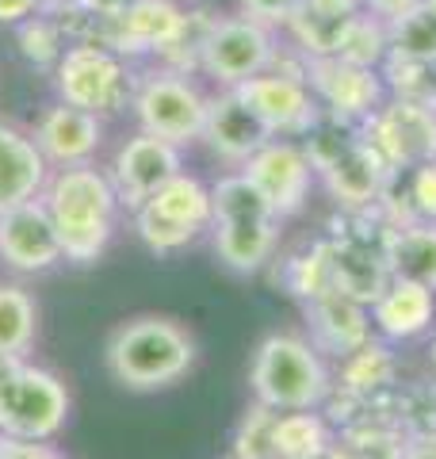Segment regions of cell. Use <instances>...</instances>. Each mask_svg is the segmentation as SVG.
Listing matches in <instances>:
<instances>
[{"mask_svg": "<svg viewBox=\"0 0 436 459\" xmlns=\"http://www.w3.org/2000/svg\"><path fill=\"white\" fill-rule=\"evenodd\" d=\"M50 219L57 226L62 256L73 264H92L108 249L115 211H119V192L108 172L92 165H69L50 172L47 188H42Z\"/></svg>", "mask_w": 436, "mask_h": 459, "instance_id": "obj_1", "label": "cell"}, {"mask_svg": "<svg viewBox=\"0 0 436 459\" xmlns=\"http://www.w3.org/2000/svg\"><path fill=\"white\" fill-rule=\"evenodd\" d=\"M108 371L130 391H157L177 383L196 360V341L169 318H135L108 341Z\"/></svg>", "mask_w": 436, "mask_h": 459, "instance_id": "obj_2", "label": "cell"}, {"mask_svg": "<svg viewBox=\"0 0 436 459\" xmlns=\"http://www.w3.org/2000/svg\"><path fill=\"white\" fill-rule=\"evenodd\" d=\"M211 207H214V249L222 256L226 268L234 272H257L265 268L275 246V211L257 184L234 172L222 177L211 188Z\"/></svg>", "mask_w": 436, "mask_h": 459, "instance_id": "obj_3", "label": "cell"}, {"mask_svg": "<svg viewBox=\"0 0 436 459\" xmlns=\"http://www.w3.org/2000/svg\"><path fill=\"white\" fill-rule=\"evenodd\" d=\"M69 394L47 368H31L20 352H0V433L50 440L65 425Z\"/></svg>", "mask_w": 436, "mask_h": 459, "instance_id": "obj_4", "label": "cell"}, {"mask_svg": "<svg viewBox=\"0 0 436 459\" xmlns=\"http://www.w3.org/2000/svg\"><path fill=\"white\" fill-rule=\"evenodd\" d=\"M249 383L257 391V402L268 410H314L326 398L329 379L326 368L318 360L314 344L299 337H268L260 341V349L253 356Z\"/></svg>", "mask_w": 436, "mask_h": 459, "instance_id": "obj_5", "label": "cell"}, {"mask_svg": "<svg viewBox=\"0 0 436 459\" xmlns=\"http://www.w3.org/2000/svg\"><path fill=\"white\" fill-rule=\"evenodd\" d=\"M54 84L62 104L92 111L100 119L123 111L138 89L126 57L104 47V42H73V47H65L62 62L54 65Z\"/></svg>", "mask_w": 436, "mask_h": 459, "instance_id": "obj_6", "label": "cell"}, {"mask_svg": "<svg viewBox=\"0 0 436 459\" xmlns=\"http://www.w3.org/2000/svg\"><path fill=\"white\" fill-rule=\"evenodd\" d=\"M310 165L322 172L329 192L337 195V204L348 207H363L371 204L375 192H379V180H383V157L371 150L368 138H356L348 126H341V119H329L322 123L318 119L310 126V146H307Z\"/></svg>", "mask_w": 436, "mask_h": 459, "instance_id": "obj_7", "label": "cell"}, {"mask_svg": "<svg viewBox=\"0 0 436 459\" xmlns=\"http://www.w3.org/2000/svg\"><path fill=\"white\" fill-rule=\"evenodd\" d=\"M135 115L138 126L145 134H157L172 142V146H184L203 134V119H207V96H203L184 74H150L138 81L135 89Z\"/></svg>", "mask_w": 436, "mask_h": 459, "instance_id": "obj_8", "label": "cell"}, {"mask_svg": "<svg viewBox=\"0 0 436 459\" xmlns=\"http://www.w3.org/2000/svg\"><path fill=\"white\" fill-rule=\"evenodd\" d=\"M272 62H275V47L268 23L253 16H238V20H214L207 42H203L199 69H207L226 89H238L249 77H260Z\"/></svg>", "mask_w": 436, "mask_h": 459, "instance_id": "obj_9", "label": "cell"}, {"mask_svg": "<svg viewBox=\"0 0 436 459\" xmlns=\"http://www.w3.org/2000/svg\"><path fill=\"white\" fill-rule=\"evenodd\" d=\"M368 142L383 157V165L417 169L425 161H436V108L398 100L371 119Z\"/></svg>", "mask_w": 436, "mask_h": 459, "instance_id": "obj_10", "label": "cell"}, {"mask_svg": "<svg viewBox=\"0 0 436 459\" xmlns=\"http://www.w3.org/2000/svg\"><path fill=\"white\" fill-rule=\"evenodd\" d=\"M180 172V146L157 138V134H145L138 131L135 138H126L119 153L111 161V184L119 192V204H126L130 211H138L145 199H150L157 188Z\"/></svg>", "mask_w": 436, "mask_h": 459, "instance_id": "obj_11", "label": "cell"}, {"mask_svg": "<svg viewBox=\"0 0 436 459\" xmlns=\"http://www.w3.org/2000/svg\"><path fill=\"white\" fill-rule=\"evenodd\" d=\"M238 92L245 96L265 126L272 134H310V126L318 123V100L310 92V84L302 74H260L238 84Z\"/></svg>", "mask_w": 436, "mask_h": 459, "instance_id": "obj_12", "label": "cell"}, {"mask_svg": "<svg viewBox=\"0 0 436 459\" xmlns=\"http://www.w3.org/2000/svg\"><path fill=\"white\" fill-rule=\"evenodd\" d=\"M0 261L16 272H47L62 264V241L42 195L0 214Z\"/></svg>", "mask_w": 436, "mask_h": 459, "instance_id": "obj_13", "label": "cell"}, {"mask_svg": "<svg viewBox=\"0 0 436 459\" xmlns=\"http://www.w3.org/2000/svg\"><path fill=\"white\" fill-rule=\"evenodd\" d=\"M184 23V8H177L172 0H135L123 16L100 20L96 42H104L115 54L138 57V54H161L172 35Z\"/></svg>", "mask_w": 436, "mask_h": 459, "instance_id": "obj_14", "label": "cell"}, {"mask_svg": "<svg viewBox=\"0 0 436 459\" xmlns=\"http://www.w3.org/2000/svg\"><path fill=\"white\" fill-rule=\"evenodd\" d=\"M245 177L257 184L275 214H295L307 204L314 165H310L307 150L291 146V142H268L265 150L245 161Z\"/></svg>", "mask_w": 436, "mask_h": 459, "instance_id": "obj_15", "label": "cell"}, {"mask_svg": "<svg viewBox=\"0 0 436 459\" xmlns=\"http://www.w3.org/2000/svg\"><path fill=\"white\" fill-rule=\"evenodd\" d=\"M207 146L222 157V161H249L272 142V131L265 119L245 104L238 89H226L207 100V119H203V134Z\"/></svg>", "mask_w": 436, "mask_h": 459, "instance_id": "obj_16", "label": "cell"}, {"mask_svg": "<svg viewBox=\"0 0 436 459\" xmlns=\"http://www.w3.org/2000/svg\"><path fill=\"white\" fill-rule=\"evenodd\" d=\"M100 138H104V119L92 111L69 108L62 100L42 111V119L35 126V146L47 157V165H57V169L89 165L100 150Z\"/></svg>", "mask_w": 436, "mask_h": 459, "instance_id": "obj_17", "label": "cell"}, {"mask_svg": "<svg viewBox=\"0 0 436 459\" xmlns=\"http://www.w3.org/2000/svg\"><path fill=\"white\" fill-rule=\"evenodd\" d=\"M307 84L314 100H322L333 119H356L368 115L379 100V81L371 69L348 65L341 57H314L307 69Z\"/></svg>", "mask_w": 436, "mask_h": 459, "instance_id": "obj_18", "label": "cell"}, {"mask_svg": "<svg viewBox=\"0 0 436 459\" xmlns=\"http://www.w3.org/2000/svg\"><path fill=\"white\" fill-rule=\"evenodd\" d=\"M47 180L50 165L35 146V138L0 119V214L39 199Z\"/></svg>", "mask_w": 436, "mask_h": 459, "instance_id": "obj_19", "label": "cell"}, {"mask_svg": "<svg viewBox=\"0 0 436 459\" xmlns=\"http://www.w3.org/2000/svg\"><path fill=\"white\" fill-rule=\"evenodd\" d=\"M310 322H314L318 344H326L333 352H356L368 341L363 303L341 291V287H329V291L310 299Z\"/></svg>", "mask_w": 436, "mask_h": 459, "instance_id": "obj_20", "label": "cell"}, {"mask_svg": "<svg viewBox=\"0 0 436 459\" xmlns=\"http://www.w3.org/2000/svg\"><path fill=\"white\" fill-rule=\"evenodd\" d=\"M432 318V291L410 280H390L375 299V325L387 337H414Z\"/></svg>", "mask_w": 436, "mask_h": 459, "instance_id": "obj_21", "label": "cell"}, {"mask_svg": "<svg viewBox=\"0 0 436 459\" xmlns=\"http://www.w3.org/2000/svg\"><path fill=\"white\" fill-rule=\"evenodd\" d=\"M383 256H387L390 280H410L436 291V230L432 226H410L390 234Z\"/></svg>", "mask_w": 436, "mask_h": 459, "instance_id": "obj_22", "label": "cell"}, {"mask_svg": "<svg viewBox=\"0 0 436 459\" xmlns=\"http://www.w3.org/2000/svg\"><path fill=\"white\" fill-rule=\"evenodd\" d=\"M387 283V256H375L363 246H333V287H341L360 303H375Z\"/></svg>", "mask_w": 436, "mask_h": 459, "instance_id": "obj_23", "label": "cell"}, {"mask_svg": "<svg viewBox=\"0 0 436 459\" xmlns=\"http://www.w3.org/2000/svg\"><path fill=\"white\" fill-rule=\"evenodd\" d=\"M157 214H165V219L180 222L187 230H207L211 219H214V207H211V188H203V180L187 177V172H177L165 188H157L150 199H145Z\"/></svg>", "mask_w": 436, "mask_h": 459, "instance_id": "obj_24", "label": "cell"}, {"mask_svg": "<svg viewBox=\"0 0 436 459\" xmlns=\"http://www.w3.org/2000/svg\"><path fill=\"white\" fill-rule=\"evenodd\" d=\"M326 452H329L326 425L310 410L275 418V459H322Z\"/></svg>", "mask_w": 436, "mask_h": 459, "instance_id": "obj_25", "label": "cell"}, {"mask_svg": "<svg viewBox=\"0 0 436 459\" xmlns=\"http://www.w3.org/2000/svg\"><path fill=\"white\" fill-rule=\"evenodd\" d=\"M35 341V299L20 283H0V352H27Z\"/></svg>", "mask_w": 436, "mask_h": 459, "instance_id": "obj_26", "label": "cell"}, {"mask_svg": "<svg viewBox=\"0 0 436 459\" xmlns=\"http://www.w3.org/2000/svg\"><path fill=\"white\" fill-rule=\"evenodd\" d=\"M387 54H390L387 27L375 16H353L348 20L341 39H337V50H333V57H341V62H348V65H363V69L383 62Z\"/></svg>", "mask_w": 436, "mask_h": 459, "instance_id": "obj_27", "label": "cell"}, {"mask_svg": "<svg viewBox=\"0 0 436 459\" xmlns=\"http://www.w3.org/2000/svg\"><path fill=\"white\" fill-rule=\"evenodd\" d=\"M387 42L395 57H436V12L417 4L414 12L390 20Z\"/></svg>", "mask_w": 436, "mask_h": 459, "instance_id": "obj_28", "label": "cell"}, {"mask_svg": "<svg viewBox=\"0 0 436 459\" xmlns=\"http://www.w3.org/2000/svg\"><path fill=\"white\" fill-rule=\"evenodd\" d=\"M20 47H23V57L35 65H57L62 62V54L69 47V39L62 31V23H57L54 16H47V12H39V16L23 20L20 23Z\"/></svg>", "mask_w": 436, "mask_h": 459, "instance_id": "obj_29", "label": "cell"}, {"mask_svg": "<svg viewBox=\"0 0 436 459\" xmlns=\"http://www.w3.org/2000/svg\"><path fill=\"white\" fill-rule=\"evenodd\" d=\"M387 74L402 100L436 108V57H395L390 54Z\"/></svg>", "mask_w": 436, "mask_h": 459, "instance_id": "obj_30", "label": "cell"}, {"mask_svg": "<svg viewBox=\"0 0 436 459\" xmlns=\"http://www.w3.org/2000/svg\"><path fill=\"white\" fill-rule=\"evenodd\" d=\"M275 418H280V413L257 402L238 429L234 459H275Z\"/></svg>", "mask_w": 436, "mask_h": 459, "instance_id": "obj_31", "label": "cell"}, {"mask_svg": "<svg viewBox=\"0 0 436 459\" xmlns=\"http://www.w3.org/2000/svg\"><path fill=\"white\" fill-rule=\"evenodd\" d=\"M135 226H138V238H142L153 253H177V249L192 246V241L199 238L196 230H187V226H180V222L165 219V214H157L150 204H142V207L135 211Z\"/></svg>", "mask_w": 436, "mask_h": 459, "instance_id": "obj_32", "label": "cell"}, {"mask_svg": "<svg viewBox=\"0 0 436 459\" xmlns=\"http://www.w3.org/2000/svg\"><path fill=\"white\" fill-rule=\"evenodd\" d=\"M348 386H353L356 394H371L375 386H383L390 379V360L383 349H375V344H360L353 352V360H348V371H344Z\"/></svg>", "mask_w": 436, "mask_h": 459, "instance_id": "obj_33", "label": "cell"}, {"mask_svg": "<svg viewBox=\"0 0 436 459\" xmlns=\"http://www.w3.org/2000/svg\"><path fill=\"white\" fill-rule=\"evenodd\" d=\"M402 455H405L402 444H395L383 433H363L353 444H344V448L329 452V459H402Z\"/></svg>", "mask_w": 436, "mask_h": 459, "instance_id": "obj_34", "label": "cell"}, {"mask_svg": "<svg viewBox=\"0 0 436 459\" xmlns=\"http://www.w3.org/2000/svg\"><path fill=\"white\" fill-rule=\"evenodd\" d=\"M410 199H414V211L421 214V219L436 222V161H425V165L414 169Z\"/></svg>", "mask_w": 436, "mask_h": 459, "instance_id": "obj_35", "label": "cell"}, {"mask_svg": "<svg viewBox=\"0 0 436 459\" xmlns=\"http://www.w3.org/2000/svg\"><path fill=\"white\" fill-rule=\"evenodd\" d=\"M302 4L307 0H241L245 16H253L260 23H291Z\"/></svg>", "mask_w": 436, "mask_h": 459, "instance_id": "obj_36", "label": "cell"}, {"mask_svg": "<svg viewBox=\"0 0 436 459\" xmlns=\"http://www.w3.org/2000/svg\"><path fill=\"white\" fill-rule=\"evenodd\" d=\"M0 459H62L47 440H23L0 433Z\"/></svg>", "mask_w": 436, "mask_h": 459, "instance_id": "obj_37", "label": "cell"}, {"mask_svg": "<svg viewBox=\"0 0 436 459\" xmlns=\"http://www.w3.org/2000/svg\"><path fill=\"white\" fill-rule=\"evenodd\" d=\"M42 4L47 0H0V23H23V20H31L42 12Z\"/></svg>", "mask_w": 436, "mask_h": 459, "instance_id": "obj_38", "label": "cell"}, {"mask_svg": "<svg viewBox=\"0 0 436 459\" xmlns=\"http://www.w3.org/2000/svg\"><path fill=\"white\" fill-rule=\"evenodd\" d=\"M77 4L96 20H115V16H123L135 0H77Z\"/></svg>", "mask_w": 436, "mask_h": 459, "instance_id": "obj_39", "label": "cell"}, {"mask_svg": "<svg viewBox=\"0 0 436 459\" xmlns=\"http://www.w3.org/2000/svg\"><path fill=\"white\" fill-rule=\"evenodd\" d=\"M363 0H307L310 12H322V16H356V8Z\"/></svg>", "mask_w": 436, "mask_h": 459, "instance_id": "obj_40", "label": "cell"}, {"mask_svg": "<svg viewBox=\"0 0 436 459\" xmlns=\"http://www.w3.org/2000/svg\"><path fill=\"white\" fill-rule=\"evenodd\" d=\"M368 4H371L375 16H383V20L390 23V20L405 16V12H414V8L421 4V0H368Z\"/></svg>", "mask_w": 436, "mask_h": 459, "instance_id": "obj_41", "label": "cell"}, {"mask_svg": "<svg viewBox=\"0 0 436 459\" xmlns=\"http://www.w3.org/2000/svg\"><path fill=\"white\" fill-rule=\"evenodd\" d=\"M402 459H436V437H425L421 444H414V448L405 452Z\"/></svg>", "mask_w": 436, "mask_h": 459, "instance_id": "obj_42", "label": "cell"}, {"mask_svg": "<svg viewBox=\"0 0 436 459\" xmlns=\"http://www.w3.org/2000/svg\"><path fill=\"white\" fill-rule=\"evenodd\" d=\"M421 4H425L429 12H436V0H421Z\"/></svg>", "mask_w": 436, "mask_h": 459, "instance_id": "obj_43", "label": "cell"}, {"mask_svg": "<svg viewBox=\"0 0 436 459\" xmlns=\"http://www.w3.org/2000/svg\"><path fill=\"white\" fill-rule=\"evenodd\" d=\"M432 360H436V344H432Z\"/></svg>", "mask_w": 436, "mask_h": 459, "instance_id": "obj_44", "label": "cell"}]
</instances>
